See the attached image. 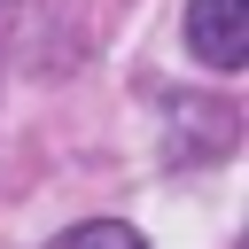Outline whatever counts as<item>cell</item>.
I'll use <instances>...</instances> for the list:
<instances>
[{
	"mask_svg": "<svg viewBox=\"0 0 249 249\" xmlns=\"http://www.w3.org/2000/svg\"><path fill=\"white\" fill-rule=\"evenodd\" d=\"M187 54L202 70L249 62V0H187Z\"/></svg>",
	"mask_w": 249,
	"mask_h": 249,
	"instance_id": "6da1fadb",
	"label": "cell"
},
{
	"mask_svg": "<svg viewBox=\"0 0 249 249\" xmlns=\"http://www.w3.org/2000/svg\"><path fill=\"white\" fill-rule=\"evenodd\" d=\"M47 249H148V233H140V226H124V218H86V226L54 233Z\"/></svg>",
	"mask_w": 249,
	"mask_h": 249,
	"instance_id": "7a4b0ae2",
	"label": "cell"
}]
</instances>
